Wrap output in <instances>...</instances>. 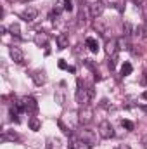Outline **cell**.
<instances>
[{"instance_id": "1", "label": "cell", "mask_w": 147, "mask_h": 149, "mask_svg": "<svg viewBox=\"0 0 147 149\" xmlns=\"http://www.w3.org/2000/svg\"><path fill=\"white\" fill-rule=\"evenodd\" d=\"M76 85H78V87H76V94H74L76 102H78L80 106H88V102H90V99H92L90 90L85 88V85H81V78H78Z\"/></svg>"}, {"instance_id": "2", "label": "cell", "mask_w": 147, "mask_h": 149, "mask_svg": "<svg viewBox=\"0 0 147 149\" xmlns=\"http://www.w3.org/2000/svg\"><path fill=\"white\" fill-rule=\"evenodd\" d=\"M78 121L81 127H88L94 121V109L90 106H81V109L78 111Z\"/></svg>"}, {"instance_id": "3", "label": "cell", "mask_w": 147, "mask_h": 149, "mask_svg": "<svg viewBox=\"0 0 147 149\" xmlns=\"http://www.w3.org/2000/svg\"><path fill=\"white\" fill-rule=\"evenodd\" d=\"M99 134H101L102 139H112V137H114V128H112V125H111L107 120L101 121V125H99Z\"/></svg>"}, {"instance_id": "4", "label": "cell", "mask_w": 147, "mask_h": 149, "mask_svg": "<svg viewBox=\"0 0 147 149\" xmlns=\"http://www.w3.org/2000/svg\"><path fill=\"white\" fill-rule=\"evenodd\" d=\"M104 10H106V7H104V3H102V2H92V3L88 5L90 17H94V19L101 17V16L104 14Z\"/></svg>"}, {"instance_id": "5", "label": "cell", "mask_w": 147, "mask_h": 149, "mask_svg": "<svg viewBox=\"0 0 147 149\" xmlns=\"http://www.w3.org/2000/svg\"><path fill=\"white\" fill-rule=\"evenodd\" d=\"M21 102H23V108H24V113H37L38 111V102L33 99V97H30V95H26V97H23V99H19Z\"/></svg>"}, {"instance_id": "6", "label": "cell", "mask_w": 147, "mask_h": 149, "mask_svg": "<svg viewBox=\"0 0 147 149\" xmlns=\"http://www.w3.org/2000/svg\"><path fill=\"white\" fill-rule=\"evenodd\" d=\"M19 16H21V19H24L26 23H33V21L37 19V16H38V10L35 9V7H28V9L23 10Z\"/></svg>"}, {"instance_id": "7", "label": "cell", "mask_w": 147, "mask_h": 149, "mask_svg": "<svg viewBox=\"0 0 147 149\" xmlns=\"http://www.w3.org/2000/svg\"><path fill=\"white\" fill-rule=\"evenodd\" d=\"M9 54H10V57H12V61H14L16 64H23V63H24V54H23L21 49L10 47V49H9Z\"/></svg>"}, {"instance_id": "8", "label": "cell", "mask_w": 147, "mask_h": 149, "mask_svg": "<svg viewBox=\"0 0 147 149\" xmlns=\"http://www.w3.org/2000/svg\"><path fill=\"white\" fill-rule=\"evenodd\" d=\"M55 40H57V49L59 50H64L66 47H69V35L68 33H59Z\"/></svg>"}, {"instance_id": "9", "label": "cell", "mask_w": 147, "mask_h": 149, "mask_svg": "<svg viewBox=\"0 0 147 149\" xmlns=\"http://www.w3.org/2000/svg\"><path fill=\"white\" fill-rule=\"evenodd\" d=\"M90 148H92V144L83 141V139H76L73 142H69V146H68V149H90Z\"/></svg>"}, {"instance_id": "10", "label": "cell", "mask_w": 147, "mask_h": 149, "mask_svg": "<svg viewBox=\"0 0 147 149\" xmlns=\"http://www.w3.org/2000/svg\"><path fill=\"white\" fill-rule=\"evenodd\" d=\"M80 139H83V141H87V142H90V144H95V141H97L95 134H94L92 130H88V128H85V130L80 132Z\"/></svg>"}, {"instance_id": "11", "label": "cell", "mask_w": 147, "mask_h": 149, "mask_svg": "<svg viewBox=\"0 0 147 149\" xmlns=\"http://www.w3.org/2000/svg\"><path fill=\"white\" fill-rule=\"evenodd\" d=\"M31 78H33V81H35L37 85H45V83H47V74H45V71L37 70V71H33Z\"/></svg>"}, {"instance_id": "12", "label": "cell", "mask_w": 147, "mask_h": 149, "mask_svg": "<svg viewBox=\"0 0 147 149\" xmlns=\"http://www.w3.org/2000/svg\"><path fill=\"white\" fill-rule=\"evenodd\" d=\"M106 54H107L109 57H112L114 54H118V42H116L114 38L106 42Z\"/></svg>"}, {"instance_id": "13", "label": "cell", "mask_w": 147, "mask_h": 149, "mask_svg": "<svg viewBox=\"0 0 147 149\" xmlns=\"http://www.w3.org/2000/svg\"><path fill=\"white\" fill-rule=\"evenodd\" d=\"M85 45L88 47V50H90V52H94V54H97V52H99V42H97L95 38L88 37L87 40H85Z\"/></svg>"}, {"instance_id": "14", "label": "cell", "mask_w": 147, "mask_h": 149, "mask_svg": "<svg viewBox=\"0 0 147 149\" xmlns=\"http://www.w3.org/2000/svg\"><path fill=\"white\" fill-rule=\"evenodd\" d=\"M33 40H35L37 47H45V45L49 43V37H47V33H37Z\"/></svg>"}, {"instance_id": "15", "label": "cell", "mask_w": 147, "mask_h": 149, "mask_svg": "<svg viewBox=\"0 0 147 149\" xmlns=\"http://www.w3.org/2000/svg\"><path fill=\"white\" fill-rule=\"evenodd\" d=\"M28 127H30V128H31L33 132H38V130L42 128V121L38 120L37 116H31V118L28 120Z\"/></svg>"}, {"instance_id": "16", "label": "cell", "mask_w": 147, "mask_h": 149, "mask_svg": "<svg viewBox=\"0 0 147 149\" xmlns=\"http://www.w3.org/2000/svg\"><path fill=\"white\" fill-rule=\"evenodd\" d=\"M7 141H19V135L17 134H14V132H7V130H3V134H2V142H7Z\"/></svg>"}, {"instance_id": "17", "label": "cell", "mask_w": 147, "mask_h": 149, "mask_svg": "<svg viewBox=\"0 0 147 149\" xmlns=\"http://www.w3.org/2000/svg\"><path fill=\"white\" fill-rule=\"evenodd\" d=\"M123 31H125V37L128 38L135 33V28H133V24H132L130 21H125V23H123Z\"/></svg>"}, {"instance_id": "18", "label": "cell", "mask_w": 147, "mask_h": 149, "mask_svg": "<svg viewBox=\"0 0 147 149\" xmlns=\"http://www.w3.org/2000/svg\"><path fill=\"white\" fill-rule=\"evenodd\" d=\"M116 42H118V50H126V49H130L128 38L125 37V35H123V37H119L118 40H116Z\"/></svg>"}, {"instance_id": "19", "label": "cell", "mask_w": 147, "mask_h": 149, "mask_svg": "<svg viewBox=\"0 0 147 149\" xmlns=\"http://www.w3.org/2000/svg\"><path fill=\"white\" fill-rule=\"evenodd\" d=\"M94 28H95L99 33H106V23H104L101 17H97V19H95V23H94Z\"/></svg>"}, {"instance_id": "20", "label": "cell", "mask_w": 147, "mask_h": 149, "mask_svg": "<svg viewBox=\"0 0 147 149\" xmlns=\"http://www.w3.org/2000/svg\"><path fill=\"white\" fill-rule=\"evenodd\" d=\"M132 71H133V66L128 61H125L121 66V76H128V74H132Z\"/></svg>"}, {"instance_id": "21", "label": "cell", "mask_w": 147, "mask_h": 149, "mask_svg": "<svg viewBox=\"0 0 147 149\" xmlns=\"http://www.w3.org/2000/svg\"><path fill=\"white\" fill-rule=\"evenodd\" d=\"M54 97H55V102H57L59 106H62V104H64V90H62V88H59V90L55 92V95H54Z\"/></svg>"}, {"instance_id": "22", "label": "cell", "mask_w": 147, "mask_h": 149, "mask_svg": "<svg viewBox=\"0 0 147 149\" xmlns=\"http://www.w3.org/2000/svg\"><path fill=\"white\" fill-rule=\"evenodd\" d=\"M9 31H10V35H14V37H19V35H21V30H19V24H17V23H12V24L9 26Z\"/></svg>"}, {"instance_id": "23", "label": "cell", "mask_w": 147, "mask_h": 149, "mask_svg": "<svg viewBox=\"0 0 147 149\" xmlns=\"http://www.w3.org/2000/svg\"><path fill=\"white\" fill-rule=\"evenodd\" d=\"M121 127H123V128H126L128 132H132V130L135 128L133 121H130V120H121Z\"/></svg>"}, {"instance_id": "24", "label": "cell", "mask_w": 147, "mask_h": 149, "mask_svg": "<svg viewBox=\"0 0 147 149\" xmlns=\"http://www.w3.org/2000/svg\"><path fill=\"white\" fill-rule=\"evenodd\" d=\"M62 9L68 10V12H71L73 10V0H64L62 2Z\"/></svg>"}, {"instance_id": "25", "label": "cell", "mask_w": 147, "mask_h": 149, "mask_svg": "<svg viewBox=\"0 0 147 149\" xmlns=\"http://www.w3.org/2000/svg\"><path fill=\"white\" fill-rule=\"evenodd\" d=\"M116 57H118V54H114V56L111 57V61H109V70H111V71L116 68Z\"/></svg>"}, {"instance_id": "26", "label": "cell", "mask_w": 147, "mask_h": 149, "mask_svg": "<svg viewBox=\"0 0 147 149\" xmlns=\"http://www.w3.org/2000/svg\"><path fill=\"white\" fill-rule=\"evenodd\" d=\"M57 66H59L61 70H68V68H69V66H68V64L64 63V59H59V63H57Z\"/></svg>"}, {"instance_id": "27", "label": "cell", "mask_w": 147, "mask_h": 149, "mask_svg": "<svg viewBox=\"0 0 147 149\" xmlns=\"http://www.w3.org/2000/svg\"><path fill=\"white\" fill-rule=\"evenodd\" d=\"M140 142H142V148L147 149V134L144 135V137H142V141H140Z\"/></svg>"}, {"instance_id": "28", "label": "cell", "mask_w": 147, "mask_h": 149, "mask_svg": "<svg viewBox=\"0 0 147 149\" xmlns=\"http://www.w3.org/2000/svg\"><path fill=\"white\" fill-rule=\"evenodd\" d=\"M119 149H132V148H130L128 144H121V146H119Z\"/></svg>"}, {"instance_id": "29", "label": "cell", "mask_w": 147, "mask_h": 149, "mask_svg": "<svg viewBox=\"0 0 147 149\" xmlns=\"http://www.w3.org/2000/svg\"><path fill=\"white\" fill-rule=\"evenodd\" d=\"M140 97H142V99H144V101H147V92H144V94H142V95H140Z\"/></svg>"}, {"instance_id": "30", "label": "cell", "mask_w": 147, "mask_h": 149, "mask_svg": "<svg viewBox=\"0 0 147 149\" xmlns=\"http://www.w3.org/2000/svg\"><path fill=\"white\" fill-rule=\"evenodd\" d=\"M135 3H144V0H133Z\"/></svg>"}, {"instance_id": "31", "label": "cell", "mask_w": 147, "mask_h": 149, "mask_svg": "<svg viewBox=\"0 0 147 149\" xmlns=\"http://www.w3.org/2000/svg\"><path fill=\"white\" fill-rule=\"evenodd\" d=\"M146 26H147V14H146Z\"/></svg>"}, {"instance_id": "32", "label": "cell", "mask_w": 147, "mask_h": 149, "mask_svg": "<svg viewBox=\"0 0 147 149\" xmlns=\"http://www.w3.org/2000/svg\"><path fill=\"white\" fill-rule=\"evenodd\" d=\"M23 2H30V0H23Z\"/></svg>"}]
</instances>
